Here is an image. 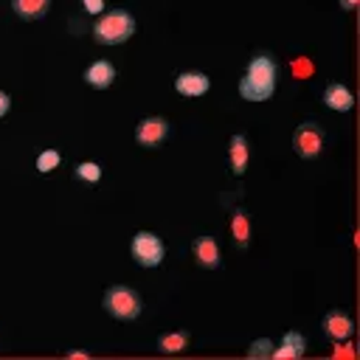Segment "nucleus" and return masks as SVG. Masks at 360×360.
Segmentation results:
<instances>
[{
  "mask_svg": "<svg viewBox=\"0 0 360 360\" xmlns=\"http://www.w3.org/2000/svg\"><path fill=\"white\" fill-rule=\"evenodd\" d=\"M8 110H11V96L6 90H0V118L8 115Z\"/></svg>",
  "mask_w": 360,
  "mask_h": 360,
  "instance_id": "b1692460",
  "label": "nucleus"
},
{
  "mask_svg": "<svg viewBox=\"0 0 360 360\" xmlns=\"http://www.w3.org/2000/svg\"><path fill=\"white\" fill-rule=\"evenodd\" d=\"M90 31L98 45H121L135 34V17L127 8H112V11L98 14Z\"/></svg>",
  "mask_w": 360,
  "mask_h": 360,
  "instance_id": "f03ea898",
  "label": "nucleus"
},
{
  "mask_svg": "<svg viewBox=\"0 0 360 360\" xmlns=\"http://www.w3.org/2000/svg\"><path fill=\"white\" fill-rule=\"evenodd\" d=\"M62 163V155H59V149H42L39 155H37V172H53L56 166Z\"/></svg>",
  "mask_w": 360,
  "mask_h": 360,
  "instance_id": "a211bd4d",
  "label": "nucleus"
},
{
  "mask_svg": "<svg viewBox=\"0 0 360 360\" xmlns=\"http://www.w3.org/2000/svg\"><path fill=\"white\" fill-rule=\"evenodd\" d=\"M65 357H68V360H87V357H90V352H87V349H68V352H65Z\"/></svg>",
  "mask_w": 360,
  "mask_h": 360,
  "instance_id": "5701e85b",
  "label": "nucleus"
},
{
  "mask_svg": "<svg viewBox=\"0 0 360 360\" xmlns=\"http://www.w3.org/2000/svg\"><path fill=\"white\" fill-rule=\"evenodd\" d=\"M129 253H132V259H135L141 267L152 270V267H160V264H163V259H166V245H163V239H160L155 231H138V233L129 239Z\"/></svg>",
  "mask_w": 360,
  "mask_h": 360,
  "instance_id": "20e7f679",
  "label": "nucleus"
},
{
  "mask_svg": "<svg viewBox=\"0 0 360 360\" xmlns=\"http://www.w3.org/2000/svg\"><path fill=\"white\" fill-rule=\"evenodd\" d=\"M332 354H335L338 360H354V354H357V349H354V340H352V338H346V340H335V349H332Z\"/></svg>",
  "mask_w": 360,
  "mask_h": 360,
  "instance_id": "aec40b11",
  "label": "nucleus"
},
{
  "mask_svg": "<svg viewBox=\"0 0 360 360\" xmlns=\"http://www.w3.org/2000/svg\"><path fill=\"white\" fill-rule=\"evenodd\" d=\"M73 174L82 180V183H87V186H96L98 180H101V166L96 163V160H82V163H76L73 166Z\"/></svg>",
  "mask_w": 360,
  "mask_h": 360,
  "instance_id": "f3484780",
  "label": "nucleus"
},
{
  "mask_svg": "<svg viewBox=\"0 0 360 360\" xmlns=\"http://www.w3.org/2000/svg\"><path fill=\"white\" fill-rule=\"evenodd\" d=\"M323 146H326V132H323L321 124L304 121V124L295 127V132H292V149H295L298 158L315 160V158H321Z\"/></svg>",
  "mask_w": 360,
  "mask_h": 360,
  "instance_id": "39448f33",
  "label": "nucleus"
},
{
  "mask_svg": "<svg viewBox=\"0 0 360 360\" xmlns=\"http://www.w3.org/2000/svg\"><path fill=\"white\" fill-rule=\"evenodd\" d=\"M231 236L236 242L239 250H248L250 248V236H253V228H250V214L239 205H233L231 211Z\"/></svg>",
  "mask_w": 360,
  "mask_h": 360,
  "instance_id": "4468645a",
  "label": "nucleus"
},
{
  "mask_svg": "<svg viewBox=\"0 0 360 360\" xmlns=\"http://www.w3.org/2000/svg\"><path fill=\"white\" fill-rule=\"evenodd\" d=\"M82 8H84L87 14H93V17H98V14L107 11V3H104V0H82Z\"/></svg>",
  "mask_w": 360,
  "mask_h": 360,
  "instance_id": "412c9836",
  "label": "nucleus"
},
{
  "mask_svg": "<svg viewBox=\"0 0 360 360\" xmlns=\"http://www.w3.org/2000/svg\"><path fill=\"white\" fill-rule=\"evenodd\" d=\"M357 3H360V0H340V8H343V11H354Z\"/></svg>",
  "mask_w": 360,
  "mask_h": 360,
  "instance_id": "393cba45",
  "label": "nucleus"
},
{
  "mask_svg": "<svg viewBox=\"0 0 360 360\" xmlns=\"http://www.w3.org/2000/svg\"><path fill=\"white\" fill-rule=\"evenodd\" d=\"M276 82H278V62H276V56L267 53V51H259V53L250 56L248 70L239 79V87L236 90H239V98L259 104V101L273 98Z\"/></svg>",
  "mask_w": 360,
  "mask_h": 360,
  "instance_id": "f257e3e1",
  "label": "nucleus"
},
{
  "mask_svg": "<svg viewBox=\"0 0 360 360\" xmlns=\"http://www.w3.org/2000/svg\"><path fill=\"white\" fill-rule=\"evenodd\" d=\"M11 11L20 17V20H42L48 11H51V0H11Z\"/></svg>",
  "mask_w": 360,
  "mask_h": 360,
  "instance_id": "2eb2a0df",
  "label": "nucleus"
},
{
  "mask_svg": "<svg viewBox=\"0 0 360 360\" xmlns=\"http://www.w3.org/2000/svg\"><path fill=\"white\" fill-rule=\"evenodd\" d=\"M270 354H273V340L270 338H259L248 346V357H253V360H270Z\"/></svg>",
  "mask_w": 360,
  "mask_h": 360,
  "instance_id": "6ab92c4d",
  "label": "nucleus"
},
{
  "mask_svg": "<svg viewBox=\"0 0 360 360\" xmlns=\"http://www.w3.org/2000/svg\"><path fill=\"white\" fill-rule=\"evenodd\" d=\"M248 160H250V141L245 132H233L231 135V143H228V163H231V172L236 177H242L248 172Z\"/></svg>",
  "mask_w": 360,
  "mask_h": 360,
  "instance_id": "1a4fd4ad",
  "label": "nucleus"
},
{
  "mask_svg": "<svg viewBox=\"0 0 360 360\" xmlns=\"http://www.w3.org/2000/svg\"><path fill=\"white\" fill-rule=\"evenodd\" d=\"M292 68H295V76H301V79H304V76H309V59H304V56H301V59H295V62H292Z\"/></svg>",
  "mask_w": 360,
  "mask_h": 360,
  "instance_id": "4be33fe9",
  "label": "nucleus"
},
{
  "mask_svg": "<svg viewBox=\"0 0 360 360\" xmlns=\"http://www.w3.org/2000/svg\"><path fill=\"white\" fill-rule=\"evenodd\" d=\"M321 329L329 340H346L354 335V321L349 312L343 309H329L323 318H321Z\"/></svg>",
  "mask_w": 360,
  "mask_h": 360,
  "instance_id": "0eeeda50",
  "label": "nucleus"
},
{
  "mask_svg": "<svg viewBox=\"0 0 360 360\" xmlns=\"http://www.w3.org/2000/svg\"><path fill=\"white\" fill-rule=\"evenodd\" d=\"M169 138V121L163 115H146L135 127V141L141 146H158Z\"/></svg>",
  "mask_w": 360,
  "mask_h": 360,
  "instance_id": "423d86ee",
  "label": "nucleus"
},
{
  "mask_svg": "<svg viewBox=\"0 0 360 360\" xmlns=\"http://www.w3.org/2000/svg\"><path fill=\"white\" fill-rule=\"evenodd\" d=\"M101 307H104V312L112 315L115 321H135V318H141V309H143L138 290H132V287H127V284H112V287H107V290H104V298H101Z\"/></svg>",
  "mask_w": 360,
  "mask_h": 360,
  "instance_id": "7ed1b4c3",
  "label": "nucleus"
},
{
  "mask_svg": "<svg viewBox=\"0 0 360 360\" xmlns=\"http://www.w3.org/2000/svg\"><path fill=\"white\" fill-rule=\"evenodd\" d=\"M191 253H194V262L202 264V267H208V270H217L219 262H222V256H219V245H217V239H214L211 233L197 236V239L191 242Z\"/></svg>",
  "mask_w": 360,
  "mask_h": 360,
  "instance_id": "9d476101",
  "label": "nucleus"
},
{
  "mask_svg": "<svg viewBox=\"0 0 360 360\" xmlns=\"http://www.w3.org/2000/svg\"><path fill=\"white\" fill-rule=\"evenodd\" d=\"M115 76H118V70H115L112 62H107V59L90 62V65L84 68V73H82V79H84L90 87H96V90H107V87L115 82Z\"/></svg>",
  "mask_w": 360,
  "mask_h": 360,
  "instance_id": "9b49d317",
  "label": "nucleus"
},
{
  "mask_svg": "<svg viewBox=\"0 0 360 360\" xmlns=\"http://www.w3.org/2000/svg\"><path fill=\"white\" fill-rule=\"evenodd\" d=\"M307 352V338L301 332H284L281 343L273 346L270 360H298Z\"/></svg>",
  "mask_w": 360,
  "mask_h": 360,
  "instance_id": "ddd939ff",
  "label": "nucleus"
},
{
  "mask_svg": "<svg viewBox=\"0 0 360 360\" xmlns=\"http://www.w3.org/2000/svg\"><path fill=\"white\" fill-rule=\"evenodd\" d=\"M174 90L186 98H200L211 90V79L200 70H183V73L174 76Z\"/></svg>",
  "mask_w": 360,
  "mask_h": 360,
  "instance_id": "6e6552de",
  "label": "nucleus"
},
{
  "mask_svg": "<svg viewBox=\"0 0 360 360\" xmlns=\"http://www.w3.org/2000/svg\"><path fill=\"white\" fill-rule=\"evenodd\" d=\"M188 343H191V335H188L186 329L158 335V349L166 352V354H177V352H183V349H188Z\"/></svg>",
  "mask_w": 360,
  "mask_h": 360,
  "instance_id": "dca6fc26",
  "label": "nucleus"
},
{
  "mask_svg": "<svg viewBox=\"0 0 360 360\" xmlns=\"http://www.w3.org/2000/svg\"><path fill=\"white\" fill-rule=\"evenodd\" d=\"M321 101H323V107H329V110H335V112H349V110L354 107V96H352V90H349L346 84H340V82L326 84Z\"/></svg>",
  "mask_w": 360,
  "mask_h": 360,
  "instance_id": "f8f14e48",
  "label": "nucleus"
}]
</instances>
